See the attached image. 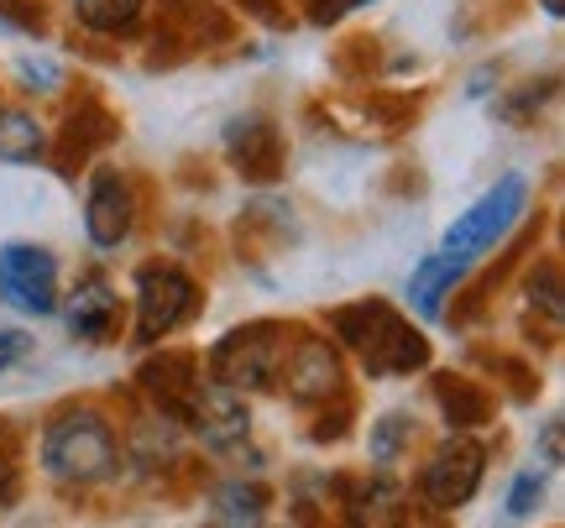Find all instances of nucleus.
I'll use <instances>...</instances> for the list:
<instances>
[{"mask_svg":"<svg viewBox=\"0 0 565 528\" xmlns=\"http://www.w3.org/2000/svg\"><path fill=\"white\" fill-rule=\"evenodd\" d=\"M38 461H42V476H47L53 487H68V492L105 487V482L121 471V440H116L110 413L95 403L58 408V413L42 424Z\"/></svg>","mask_w":565,"mask_h":528,"instance_id":"1","label":"nucleus"},{"mask_svg":"<svg viewBox=\"0 0 565 528\" xmlns=\"http://www.w3.org/2000/svg\"><path fill=\"white\" fill-rule=\"evenodd\" d=\"M324 325L335 335V346L362 362L366 377H408V371L429 366V341L383 299H356V304L330 309Z\"/></svg>","mask_w":565,"mask_h":528,"instance_id":"2","label":"nucleus"},{"mask_svg":"<svg viewBox=\"0 0 565 528\" xmlns=\"http://www.w3.org/2000/svg\"><path fill=\"white\" fill-rule=\"evenodd\" d=\"M131 304H137L131 346H162L168 335H179L200 314L204 293L194 283V272H183L179 262H141L131 278Z\"/></svg>","mask_w":565,"mask_h":528,"instance_id":"3","label":"nucleus"},{"mask_svg":"<svg viewBox=\"0 0 565 528\" xmlns=\"http://www.w3.org/2000/svg\"><path fill=\"white\" fill-rule=\"evenodd\" d=\"M288 351V325L282 320H246V325L225 330L204 356V371L215 382L236 387V392H267L278 387V366Z\"/></svg>","mask_w":565,"mask_h":528,"instance_id":"4","label":"nucleus"},{"mask_svg":"<svg viewBox=\"0 0 565 528\" xmlns=\"http://www.w3.org/2000/svg\"><path fill=\"white\" fill-rule=\"evenodd\" d=\"M524 215H529V179H524V173H503V179L492 183V188H487V194L471 204L466 215H456V220H450L440 251L461 257V262H482L487 251H498V246L519 230V220H524Z\"/></svg>","mask_w":565,"mask_h":528,"instance_id":"5","label":"nucleus"},{"mask_svg":"<svg viewBox=\"0 0 565 528\" xmlns=\"http://www.w3.org/2000/svg\"><path fill=\"white\" fill-rule=\"evenodd\" d=\"M482 476H487V445L471 440V429H450L440 445L424 455L419 476H414V492H419L424 508L456 513L477 497Z\"/></svg>","mask_w":565,"mask_h":528,"instance_id":"6","label":"nucleus"},{"mask_svg":"<svg viewBox=\"0 0 565 528\" xmlns=\"http://www.w3.org/2000/svg\"><path fill=\"white\" fill-rule=\"evenodd\" d=\"M345 351L335 341H324V335H299V341H288L282 351V366H278V387L288 392V403L294 408H324L335 403L345 392Z\"/></svg>","mask_w":565,"mask_h":528,"instance_id":"7","label":"nucleus"},{"mask_svg":"<svg viewBox=\"0 0 565 528\" xmlns=\"http://www.w3.org/2000/svg\"><path fill=\"white\" fill-rule=\"evenodd\" d=\"M137 215H141L137 179L100 163L84 183V236H89V246L95 251H121L131 241V230H137Z\"/></svg>","mask_w":565,"mask_h":528,"instance_id":"8","label":"nucleus"},{"mask_svg":"<svg viewBox=\"0 0 565 528\" xmlns=\"http://www.w3.org/2000/svg\"><path fill=\"white\" fill-rule=\"evenodd\" d=\"M179 424L189 434H200L204 450L225 455V450L252 440V408H246V392H236V387H225L200 371V382L189 387V398L179 408Z\"/></svg>","mask_w":565,"mask_h":528,"instance_id":"9","label":"nucleus"},{"mask_svg":"<svg viewBox=\"0 0 565 528\" xmlns=\"http://www.w3.org/2000/svg\"><path fill=\"white\" fill-rule=\"evenodd\" d=\"M0 299L21 314H32V320L58 314V257L32 241L0 246Z\"/></svg>","mask_w":565,"mask_h":528,"instance_id":"10","label":"nucleus"},{"mask_svg":"<svg viewBox=\"0 0 565 528\" xmlns=\"http://www.w3.org/2000/svg\"><path fill=\"white\" fill-rule=\"evenodd\" d=\"M63 320H68V335L84 341V346H116L126 325V309H121V288L110 283L105 267H89L79 272V283L68 288V299H58Z\"/></svg>","mask_w":565,"mask_h":528,"instance_id":"11","label":"nucleus"},{"mask_svg":"<svg viewBox=\"0 0 565 528\" xmlns=\"http://www.w3.org/2000/svg\"><path fill=\"white\" fill-rule=\"evenodd\" d=\"M225 158H231V168H242V179L273 183L282 173L278 126L263 121V116H252V121H231V131H225Z\"/></svg>","mask_w":565,"mask_h":528,"instance_id":"12","label":"nucleus"},{"mask_svg":"<svg viewBox=\"0 0 565 528\" xmlns=\"http://www.w3.org/2000/svg\"><path fill=\"white\" fill-rule=\"evenodd\" d=\"M137 382L152 392V403L179 424V408L183 398H189V387L200 382V356H189V351H162V356H152V362H141Z\"/></svg>","mask_w":565,"mask_h":528,"instance_id":"13","label":"nucleus"},{"mask_svg":"<svg viewBox=\"0 0 565 528\" xmlns=\"http://www.w3.org/2000/svg\"><path fill=\"white\" fill-rule=\"evenodd\" d=\"M466 272H471V262L450 257V251H435V257H424V262L414 267V278H408V304L419 309V320H440L445 299L466 283Z\"/></svg>","mask_w":565,"mask_h":528,"instance_id":"14","label":"nucleus"},{"mask_svg":"<svg viewBox=\"0 0 565 528\" xmlns=\"http://www.w3.org/2000/svg\"><path fill=\"white\" fill-rule=\"evenodd\" d=\"M435 408L450 429H482L492 419V392L471 377H456V371H440L435 377Z\"/></svg>","mask_w":565,"mask_h":528,"instance_id":"15","label":"nucleus"},{"mask_svg":"<svg viewBox=\"0 0 565 528\" xmlns=\"http://www.w3.org/2000/svg\"><path fill=\"white\" fill-rule=\"evenodd\" d=\"M47 152V131L32 110L0 105V163H38Z\"/></svg>","mask_w":565,"mask_h":528,"instance_id":"16","label":"nucleus"},{"mask_svg":"<svg viewBox=\"0 0 565 528\" xmlns=\"http://www.w3.org/2000/svg\"><path fill=\"white\" fill-rule=\"evenodd\" d=\"M267 508H273V497H267L263 482H221V487L210 492V518L215 524H263Z\"/></svg>","mask_w":565,"mask_h":528,"instance_id":"17","label":"nucleus"},{"mask_svg":"<svg viewBox=\"0 0 565 528\" xmlns=\"http://www.w3.org/2000/svg\"><path fill=\"white\" fill-rule=\"evenodd\" d=\"M141 11H147V0H74L79 26L100 32V37H131Z\"/></svg>","mask_w":565,"mask_h":528,"instance_id":"18","label":"nucleus"},{"mask_svg":"<svg viewBox=\"0 0 565 528\" xmlns=\"http://www.w3.org/2000/svg\"><path fill=\"white\" fill-rule=\"evenodd\" d=\"M408 450H414V419L408 413H383L372 424V434H366V455H372L377 471H393Z\"/></svg>","mask_w":565,"mask_h":528,"instance_id":"19","label":"nucleus"},{"mask_svg":"<svg viewBox=\"0 0 565 528\" xmlns=\"http://www.w3.org/2000/svg\"><path fill=\"white\" fill-rule=\"evenodd\" d=\"M545 487H550V466H529L513 476V487H508V518H534V508L545 503Z\"/></svg>","mask_w":565,"mask_h":528,"instance_id":"20","label":"nucleus"},{"mask_svg":"<svg viewBox=\"0 0 565 528\" xmlns=\"http://www.w3.org/2000/svg\"><path fill=\"white\" fill-rule=\"evenodd\" d=\"M529 304L545 309L550 320H561V267L555 262H545V267H534V272H529Z\"/></svg>","mask_w":565,"mask_h":528,"instance_id":"21","label":"nucleus"},{"mask_svg":"<svg viewBox=\"0 0 565 528\" xmlns=\"http://www.w3.org/2000/svg\"><path fill=\"white\" fill-rule=\"evenodd\" d=\"M21 84H32V95H53L63 84V68L53 58H17Z\"/></svg>","mask_w":565,"mask_h":528,"instance_id":"22","label":"nucleus"},{"mask_svg":"<svg viewBox=\"0 0 565 528\" xmlns=\"http://www.w3.org/2000/svg\"><path fill=\"white\" fill-rule=\"evenodd\" d=\"M351 413H356V403H351V392H345V398H335V419H330V413H320V424L309 429V440H345V424H351Z\"/></svg>","mask_w":565,"mask_h":528,"instance_id":"23","label":"nucleus"},{"mask_svg":"<svg viewBox=\"0 0 565 528\" xmlns=\"http://www.w3.org/2000/svg\"><path fill=\"white\" fill-rule=\"evenodd\" d=\"M26 351H32V335H26V330H0V371H11Z\"/></svg>","mask_w":565,"mask_h":528,"instance_id":"24","label":"nucleus"},{"mask_svg":"<svg viewBox=\"0 0 565 528\" xmlns=\"http://www.w3.org/2000/svg\"><path fill=\"white\" fill-rule=\"evenodd\" d=\"M17 497H21V476L11 466V455H0V513L17 508Z\"/></svg>","mask_w":565,"mask_h":528,"instance_id":"25","label":"nucleus"},{"mask_svg":"<svg viewBox=\"0 0 565 528\" xmlns=\"http://www.w3.org/2000/svg\"><path fill=\"white\" fill-rule=\"evenodd\" d=\"M545 466H561V419L545 424Z\"/></svg>","mask_w":565,"mask_h":528,"instance_id":"26","label":"nucleus"},{"mask_svg":"<svg viewBox=\"0 0 565 528\" xmlns=\"http://www.w3.org/2000/svg\"><path fill=\"white\" fill-rule=\"evenodd\" d=\"M545 11H550V17H555V21H561V11H565V0H545Z\"/></svg>","mask_w":565,"mask_h":528,"instance_id":"27","label":"nucleus"}]
</instances>
